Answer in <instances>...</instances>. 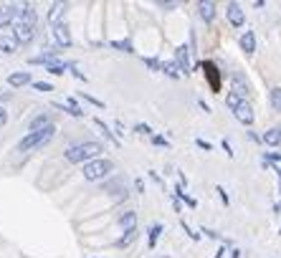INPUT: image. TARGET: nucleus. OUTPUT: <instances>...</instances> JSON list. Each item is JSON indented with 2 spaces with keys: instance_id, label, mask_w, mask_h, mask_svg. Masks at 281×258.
Listing matches in <instances>:
<instances>
[{
  "instance_id": "obj_1",
  "label": "nucleus",
  "mask_w": 281,
  "mask_h": 258,
  "mask_svg": "<svg viewBox=\"0 0 281 258\" xmlns=\"http://www.w3.org/2000/svg\"><path fill=\"white\" fill-rule=\"evenodd\" d=\"M101 142H81V144H74V147H69L66 149V160L69 162H92V160H96V155L101 152Z\"/></svg>"
},
{
  "instance_id": "obj_2",
  "label": "nucleus",
  "mask_w": 281,
  "mask_h": 258,
  "mask_svg": "<svg viewBox=\"0 0 281 258\" xmlns=\"http://www.w3.org/2000/svg\"><path fill=\"white\" fill-rule=\"evenodd\" d=\"M51 137H53V127L43 129V132H28L23 139H20L18 152H31V149H36V147H43V144H46Z\"/></svg>"
},
{
  "instance_id": "obj_3",
  "label": "nucleus",
  "mask_w": 281,
  "mask_h": 258,
  "mask_svg": "<svg viewBox=\"0 0 281 258\" xmlns=\"http://www.w3.org/2000/svg\"><path fill=\"white\" fill-rule=\"evenodd\" d=\"M109 172H114V165L109 162V160H92V162H86L84 165V177L86 180H101V177H106Z\"/></svg>"
},
{
  "instance_id": "obj_4",
  "label": "nucleus",
  "mask_w": 281,
  "mask_h": 258,
  "mask_svg": "<svg viewBox=\"0 0 281 258\" xmlns=\"http://www.w3.org/2000/svg\"><path fill=\"white\" fill-rule=\"evenodd\" d=\"M51 33H53L58 46H71V33H69V26L66 23H61V20H58V23H53V31Z\"/></svg>"
},
{
  "instance_id": "obj_5",
  "label": "nucleus",
  "mask_w": 281,
  "mask_h": 258,
  "mask_svg": "<svg viewBox=\"0 0 281 258\" xmlns=\"http://www.w3.org/2000/svg\"><path fill=\"white\" fill-rule=\"evenodd\" d=\"M13 36H15L18 43H28V41H33L36 28H33V26H26V23H15V26H13Z\"/></svg>"
},
{
  "instance_id": "obj_6",
  "label": "nucleus",
  "mask_w": 281,
  "mask_h": 258,
  "mask_svg": "<svg viewBox=\"0 0 281 258\" xmlns=\"http://www.w3.org/2000/svg\"><path fill=\"white\" fill-rule=\"evenodd\" d=\"M203 69H205V76L210 81V89L213 91H221V74H218V69H215V63L213 61H205Z\"/></svg>"
},
{
  "instance_id": "obj_7",
  "label": "nucleus",
  "mask_w": 281,
  "mask_h": 258,
  "mask_svg": "<svg viewBox=\"0 0 281 258\" xmlns=\"http://www.w3.org/2000/svg\"><path fill=\"white\" fill-rule=\"evenodd\" d=\"M226 15H228V20H231V26H235V28H241V26H243V20H246V15H243V10H241L238 3H228Z\"/></svg>"
},
{
  "instance_id": "obj_8",
  "label": "nucleus",
  "mask_w": 281,
  "mask_h": 258,
  "mask_svg": "<svg viewBox=\"0 0 281 258\" xmlns=\"http://www.w3.org/2000/svg\"><path fill=\"white\" fill-rule=\"evenodd\" d=\"M175 58H178V69L183 74H190V48L187 46H178L175 48Z\"/></svg>"
},
{
  "instance_id": "obj_9",
  "label": "nucleus",
  "mask_w": 281,
  "mask_h": 258,
  "mask_svg": "<svg viewBox=\"0 0 281 258\" xmlns=\"http://www.w3.org/2000/svg\"><path fill=\"white\" fill-rule=\"evenodd\" d=\"M233 114H235V119H238L241 124H253V109H251L248 101H241V106Z\"/></svg>"
},
{
  "instance_id": "obj_10",
  "label": "nucleus",
  "mask_w": 281,
  "mask_h": 258,
  "mask_svg": "<svg viewBox=\"0 0 281 258\" xmlns=\"http://www.w3.org/2000/svg\"><path fill=\"white\" fill-rule=\"evenodd\" d=\"M119 225H122V230L127 233V230H137V213H124L122 218H119Z\"/></svg>"
},
{
  "instance_id": "obj_11",
  "label": "nucleus",
  "mask_w": 281,
  "mask_h": 258,
  "mask_svg": "<svg viewBox=\"0 0 281 258\" xmlns=\"http://www.w3.org/2000/svg\"><path fill=\"white\" fill-rule=\"evenodd\" d=\"M36 20H38L36 10H33L31 5H23V10H20V18H18V23H26V26H33V28H36Z\"/></svg>"
},
{
  "instance_id": "obj_12",
  "label": "nucleus",
  "mask_w": 281,
  "mask_h": 258,
  "mask_svg": "<svg viewBox=\"0 0 281 258\" xmlns=\"http://www.w3.org/2000/svg\"><path fill=\"white\" fill-rule=\"evenodd\" d=\"M233 94H238L241 99L248 94V84H246V79L241 74H233Z\"/></svg>"
},
{
  "instance_id": "obj_13",
  "label": "nucleus",
  "mask_w": 281,
  "mask_h": 258,
  "mask_svg": "<svg viewBox=\"0 0 281 258\" xmlns=\"http://www.w3.org/2000/svg\"><path fill=\"white\" fill-rule=\"evenodd\" d=\"M198 10H200V18L205 20V23H210V20L215 18V3H210V0H205V3H198Z\"/></svg>"
},
{
  "instance_id": "obj_14",
  "label": "nucleus",
  "mask_w": 281,
  "mask_h": 258,
  "mask_svg": "<svg viewBox=\"0 0 281 258\" xmlns=\"http://www.w3.org/2000/svg\"><path fill=\"white\" fill-rule=\"evenodd\" d=\"M56 109H61V112H66V114H74V117H81L84 112H81V106L76 104V99H69L66 104H53Z\"/></svg>"
},
{
  "instance_id": "obj_15",
  "label": "nucleus",
  "mask_w": 281,
  "mask_h": 258,
  "mask_svg": "<svg viewBox=\"0 0 281 258\" xmlns=\"http://www.w3.org/2000/svg\"><path fill=\"white\" fill-rule=\"evenodd\" d=\"M8 84L13 86V89H18V86H26V84H31V74H26V71L10 74V76H8Z\"/></svg>"
},
{
  "instance_id": "obj_16",
  "label": "nucleus",
  "mask_w": 281,
  "mask_h": 258,
  "mask_svg": "<svg viewBox=\"0 0 281 258\" xmlns=\"http://www.w3.org/2000/svg\"><path fill=\"white\" fill-rule=\"evenodd\" d=\"M264 142H266L269 147H279V144H281V127H271L269 132L264 134Z\"/></svg>"
},
{
  "instance_id": "obj_17",
  "label": "nucleus",
  "mask_w": 281,
  "mask_h": 258,
  "mask_svg": "<svg viewBox=\"0 0 281 258\" xmlns=\"http://www.w3.org/2000/svg\"><path fill=\"white\" fill-rule=\"evenodd\" d=\"M18 48V41H15V36L10 33V36H0V51L3 53H13Z\"/></svg>"
},
{
  "instance_id": "obj_18",
  "label": "nucleus",
  "mask_w": 281,
  "mask_h": 258,
  "mask_svg": "<svg viewBox=\"0 0 281 258\" xmlns=\"http://www.w3.org/2000/svg\"><path fill=\"white\" fill-rule=\"evenodd\" d=\"M48 127H53V124H51V117L41 114V117H36V119L31 122V132H43V129H48Z\"/></svg>"
},
{
  "instance_id": "obj_19",
  "label": "nucleus",
  "mask_w": 281,
  "mask_h": 258,
  "mask_svg": "<svg viewBox=\"0 0 281 258\" xmlns=\"http://www.w3.org/2000/svg\"><path fill=\"white\" fill-rule=\"evenodd\" d=\"M241 48H243L246 53H253V51H256V36H253V31H246V33L241 36Z\"/></svg>"
},
{
  "instance_id": "obj_20",
  "label": "nucleus",
  "mask_w": 281,
  "mask_h": 258,
  "mask_svg": "<svg viewBox=\"0 0 281 258\" xmlns=\"http://www.w3.org/2000/svg\"><path fill=\"white\" fill-rule=\"evenodd\" d=\"M269 101H271V106H274V112H281V86H274V89H271Z\"/></svg>"
},
{
  "instance_id": "obj_21",
  "label": "nucleus",
  "mask_w": 281,
  "mask_h": 258,
  "mask_svg": "<svg viewBox=\"0 0 281 258\" xmlns=\"http://www.w3.org/2000/svg\"><path fill=\"white\" fill-rule=\"evenodd\" d=\"M160 233H162V225L157 223V225H152V228H149V248H155L157 246V241H160Z\"/></svg>"
},
{
  "instance_id": "obj_22",
  "label": "nucleus",
  "mask_w": 281,
  "mask_h": 258,
  "mask_svg": "<svg viewBox=\"0 0 281 258\" xmlns=\"http://www.w3.org/2000/svg\"><path fill=\"white\" fill-rule=\"evenodd\" d=\"M135 238H137V230H127V233L122 235V238L117 241V246H119V248H124V246H129V243H132Z\"/></svg>"
},
{
  "instance_id": "obj_23",
  "label": "nucleus",
  "mask_w": 281,
  "mask_h": 258,
  "mask_svg": "<svg viewBox=\"0 0 281 258\" xmlns=\"http://www.w3.org/2000/svg\"><path fill=\"white\" fill-rule=\"evenodd\" d=\"M241 101H243V99H241L238 94H233V91H231V94L226 96V104H228V109H233V112H235V109H238V106H241Z\"/></svg>"
},
{
  "instance_id": "obj_24",
  "label": "nucleus",
  "mask_w": 281,
  "mask_h": 258,
  "mask_svg": "<svg viewBox=\"0 0 281 258\" xmlns=\"http://www.w3.org/2000/svg\"><path fill=\"white\" fill-rule=\"evenodd\" d=\"M162 71L170 76V79H178L180 76V69H178V63H162Z\"/></svg>"
},
{
  "instance_id": "obj_25",
  "label": "nucleus",
  "mask_w": 281,
  "mask_h": 258,
  "mask_svg": "<svg viewBox=\"0 0 281 258\" xmlns=\"http://www.w3.org/2000/svg\"><path fill=\"white\" fill-rule=\"evenodd\" d=\"M63 8H66V5H63V3H56V5H51V13H48V18H51V23H53V20H56V23H58V18H61Z\"/></svg>"
},
{
  "instance_id": "obj_26",
  "label": "nucleus",
  "mask_w": 281,
  "mask_h": 258,
  "mask_svg": "<svg viewBox=\"0 0 281 258\" xmlns=\"http://www.w3.org/2000/svg\"><path fill=\"white\" fill-rule=\"evenodd\" d=\"M112 48H119V51H124V53H132V51H135L129 41H112Z\"/></svg>"
},
{
  "instance_id": "obj_27",
  "label": "nucleus",
  "mask_w": 281,
  "mask_h": 258,
  "mask_svg": "<svg viewBox=\"0 0 281 258\" xmlns=\"http://www.w3.org/2000/svg\"><path fill=\"white\" fill-rule=\"evenodd\" d=\"M63 69H69V63H63V61H53V63H48V71L51 74H63Z\"/></svg>"
},
{
  "instance_id": "obj_28",
  "label": "nucleus",
  "mask_w": 281,
  "mask_h": 258,
  "mask_svg": "<svg viewBox=\"0 0 281 258\" xmlns=\"http://www.w3.org/2000/svg\"><path fill=\"white\" fill-rule=\"evenodd\" d=\"M94 124H96V127L101 129V132H104V137H109V139H114V134L109 132V127H106V124H104L101 119H94ZM114 142H117V139H114Z\"/></svg>"
},
{
  "instance_id": "obj_29",
  "label": "nucleus",
  "mask_w": 281,
  "mask_h": 258,
  "mask_svg": "<svg viewBox=\"0 0 281 258\" xmlns=\"http://www.w3.org/2000/svg\"><path fill=\"white\" fill-rule=\"evenodd\" d=\"M33 89H38V91H53V86L46 84V81H33Z\"/></svg>"
},
{
  "instance_id": "obj_30",
  "label": "nucleus",
  "mask_w": 281,
  "mask_h": 258,
  "mask_svg": "<svg viewBox=\"0 0 281 258\" xmlns=\"http://www.w3.org/2000/svg\"><path fill=\"white\" fill-rule=\"evenodd\" d=\"M175 192H178V198H183V200H185L190 208H195V200H192V198H187L185 192H183V187H175Z\"/></svg>"
},
{
  "instance_id": "obj_31",
  "label": "nucleus",
  "mask_w": 281,
  "mask_h": 258,
  "mask_svg": "<svg viewBox=\"0 0 281 258\" xmlns=\"http://www.w3.org/2000/svg\"><path fill=\"white\" fill-rule=\"evenodd\" d=\"M144 63H147L149 69H155V71H162V63L157 58H144Z\"/></svg>"
},
{
  "instance_id": "obj_32",
  "label": "nucleus",
  "mask_w": 281,
  "mask_h": 258,
  "mask_svg": "<svg viewBox=\"0 0 281 258\" xmlns=\"http://www.w3.org/2000/svg\"><path fill=\"white\" fill-rule=\"evenodd\" d=\"M86 101H89V104H94V106H99V109H101V106H104V101L101 99H96V96H92V94H81Z\"/></svg>"
},
{
  "instance_id": "obj_33",
  "label": "nucleus",
  "mask_w": 281,
  "mask_h": 258,
  "mask_svg": "<svg viewBox=\"0 0 281 258\" xmlns=\"http://www.w3.org/2000/svg\"><path fill=\"white\" fill-rule=\"evenodd\" d=\"M135 132L137 134H152V129H149L147 124H135Z\"/></svg>"
},
{
  "instance_id": "obj_34",
  "label": "nucleus",
  "mask_w": 281,
  "mask_h": 258,
  "mask_svg": "<svg viewBox=\"0 0 281 258\" xmlns=\"http://www.w3.org/2000/svg\"><path fill=\"white\" fill-rule=\"evenodd\" d=\"M183 228H185V233L190 235V238H192V241H198V238H200V235H198V233H192V230H190V225H187V223H183Z\"/></svg>"
},
{
  "instance_id": "obj_35",
  "label": "nucleus",
  "mask_w": 281,
  "mask_h": 258,
  "mask_svg": "<svg viewBox=\"0 0 281 258\" xmlns=\"http://www.w3.org/2000/svg\"><path fill=\"white\" fill-rule=\"evenodd\" d=\"M5 122H8V112L3 109V106H0V127H3Z\"/></svg>"
},
{
  "instance_id": "obj_36",
  "label": "nucleus",
  "mask_w": 281,
  "mask_h": 258,
  "mask_svg": "<svg viewBox=\"0 0 281 258\" xmlns=\"http://www.w3.org/2000/svg\"><path fill=\"white\" fill-rule=\"evenodd\" d=\"M218 192H221V200L228 205V195H226V190H223V187H218Z\"/></svg>"
},
{
  "instance_id": "obj_37",
  "label": "nucleus",
  "mask_w": 281,
  "mask_h": 258,
  "mask_svg": "<svg viewBox=\"0 0 281 258\" xmlns=\"http://www.w3.org/2000/svg\"><path fill=\"white\" fill-rule=\"evenodd\" d=\"M195 144H198V147H203V149H210V144H208V142H205V139H198V142H195Z\"/></svg>"
},
{
  "instance_id": "obj_38",
  "label": "nucleus",
  "mask_w": 281,
  "mask_h": 258,
  "mask_svg": "<svg viewBox=\"0 0 281 258\" xmlns=\"http://www.w3.org/2000/svg\"><path fill=\"white\" fill-rule=\"evenodd\" d=\"M152 142H155V144H160V147H162V144H167V142H165L162 137H152Z\"/></svg>"
},
{
  "instance_id": "obj_39",
  "label": "nucleus",
  "mask_w": 281,
  "mask_h": 258,
  "mask_svg": "<svg viewBox=\"0 0 281 258\" xmlns=\"http://www.w3.org/2000/svg\"><path fill=\"white\" fill-rule=\"evenodd\" d=\"M231 258H238V251H231Z\"/></svg>"
},
{
  "instance_id": "obj_40",
  "label": "nucleus",
  "mask_w": 281,
  "mask_h": 258,
  "mask_svg": "<svg viewBox=\"0 0 281 258\" xmlns=\"http://www.w3.org/2000/svg\"><path fill=\"white\" fill-rule=\"evenodd\" d=\"M165 258H167V256H165Z\"/></svg>"
}]
</instances>
